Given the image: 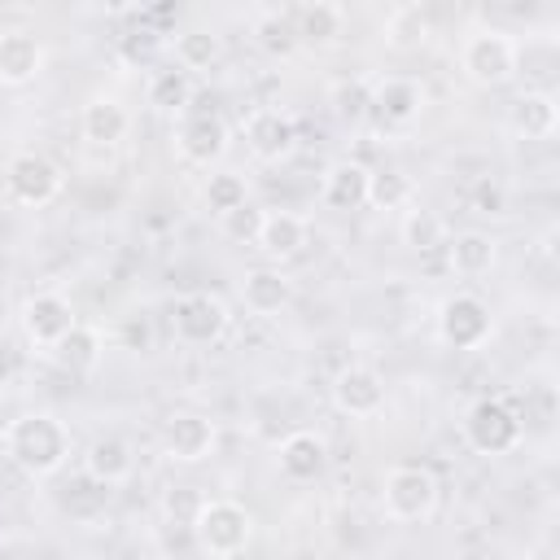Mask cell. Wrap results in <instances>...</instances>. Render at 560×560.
I'll use <instances>...</instances> for the list:
<instances>
[{
    "label": "cell",
    "instance_id": "16",
    "mask_svg": "<svg viewBox=\"0 0 560 560\" xmlns=\"http://www.w3.org/2000/svg\"><path fill=\"white\" fill-rule=\"evenodd\" d=\"M136 472V451L118 433H101L83 446V477L96 486H122Z\"/></svg>",
    "mask_w": 560,
    "mask_h": 560
},
{
    "label": "cell",
    "instance_id": "17",
    "mask_svg": "<svg viewBox=\"0 0 560 560\" xmlns=\"http://www.w3.org/2000/svg\"><path fill=\"white\" fill-rule=\"evenodd\" d=\"M276 464L289 481H315L328 468V442L315 429H293L276 446Z\"/></svg>",
    "mask_w": 560,
    "mask_h": 560
},
{
    "label": "cell",
    "instance_id": "18",
    "mask_svg": "<svg viewBox=\"0 0 560 560\" xmlns=\"http://www.w3.org/2000/svg\"><path fill=\"white\" fill-rule=\"evenodd\" d=\"M44 70V44L31 31H0V88H26Z\"/></svg>",
    "mask_w": 560,
    "mask_h": 560
},
{
    "label": "cell",
    "instance_id": "21",
    "mask_svg": "<svg viewBox=\"0 0 560 560\" xmlns=\"http://www.w3.org/2000/svg\"><path fill=\"white\" fill-rule=\"evenodd\" d=\"M241 302H245L249 315L271 319V315H280L293 302V280L280 267H254L241 280Z\"/></svg>",
    "mask_w": 560,
    "mask_h": 560
},
{
    "label": "cell",
    "instance_id": "19",
    "mask_svg": "<svg viewBox=\"0 0 560 560\" xmlns=\"http://www.w3.org/2000/svg\"><path fill=\"white\" fill-rule=\"evenodd\" d=\"M289 22H293V39H302L311 48H328L346 35V9L332 0L298 4V9H289Z\"/></svg>",
    "mask_w": 560,
    "mask_h": 560
},
{
    "label": "cell",
    "instance_id": "10",
    "mask_svg": "<svg viewBox=\"0 0 560 560\" xmlns=\"http://www.w3.org/2000/svg\"><path fill=\"white\" fill-rule=\"evenodd\" d=\"M241 131H245V149H249L258 162H267V166L289 162L293 149H298V122H293V114H284L280 105H258V109H249V118H245Z\"/></svg>",
    "mask_w": 560,
    "mask_h": 560
},
{
    "label": "cell",
    "instance_id": "26",
    "mask_svg": "<svg viewBox=\"0 0 560 560\" xmlns=\"http://www.w3.org/2000/svg\"><path fill=\"white\" fill-rule=\"evenodd\" d=\"M381 35H385V44L394 52H420L429 44V35H433V22H429V13L420 4H398V9L385 13Z\"/></svg>",
    "mask_w": 560,
    "mask_h": 560
},
{
    "label": "cell",
    "instance_id": "33",
    "mask_svg": "<svg viewBox=\"0 0 560 560\" xmlns=\"http://www.w3.org/2000/svg\"><path fill=\"white\" fill-rule=\"evenodd\" d=\"M158 48H162V31H153V26H140V31H131L122 39V57L127 61H149Z\"/></svg>",
    "mask_w": 560,
    "mask_h": 560
},
{
    "label": "cell",
    "instance_id": "23",
    "mask_svg": "<svg viewBox=\"0 0 560 560\" xmlns=\"http://www.w3.org/2000/svg\"><path fill=\"white\" fill-rule=\"evenodd\" d=\"M79 131H83L88 144L109 149V144L127 140L131 114H127V105H122L118 96H92V101L83 105V114H79Z\"/></svg>",
    "mask_w": 560,
    "mask_h": 560
},
{
    "label": "cell",
    "instance_id": "8",
    "mask_svg": "<svg viewBox=\"0 0 560 560\" xmlns=\"http://www.w3.org/2000/svg\"><path fill=\"white\" fill-rule=\"evenodd\" d=\"M232 144V127L219 109H184L175 118V149L188 166H214Z\"/></svg>",
    "mask_w": 560,
    "mask_h": 560
},
{
    "label": "cell",
    "instance_id": "34",
    "mask_svg": "<svg viewBox=\"0 0 560 560\" xmlns=\"http://www.w3.org/2000/svg\"><path fill=\"white\" fill-rule=\"evenodd\" d=\"M258 35H262V44L267 48H289L293 44V22H289V13H267L262 22H258Z\"/></svg>",
    "mask_w": 560,
    "mask_h": 560
},
{
    "label": "cell",
    "instance_id": "1",
    "mask_svg": "<svg viewBox=\"0 0 560 560\" xmlns=\"http://www.w3.org/2000/svg\"><path fill=\"white\" fill-rule=\"evenodd\" d=\"M4 455L26 477H52L70 459V429L52 411H26L4 424Z\"/></svg>",
    "mask_w": 560,
    "mask_h": 560
},
{
    "label": "cell",
    "instance_id": "25",
    "mask_svg": "<svg viewBox=\"0 0 560 560\" xmlns=\"http://www.w3.org/2000/svg\"><path fill=\"white\" fill-rule=\"evenodd\" d=\"M52 359H57V368L61 372H70V376H92L96 368H101V354H105V337H101V328H92V324H74L52 350H48Z\"/></svg>",
    "mask_w": 560,
    "mask_h": 560
},
{
    "label": "cell",
    "instance_id": "3",
    "mask_svg": "<svg viewBox=\"0 0 560 560\" xmlns=\"http://www.w3.org/2000/svg\"><path fill=\"white\" fill-rule=\"evenodd\" d=\"M192 538L201 547V556L210 560H232L249 547L254 538V516L245 503L236 499H201L192 512Z\"/></svg>",
    "mask_w": 560,
    "mask_h": 560
},
{
    "label": "cell",
    "instance_id": "15",
    "mask_svg": "<svg viewBox=\"0 0 560 560\" xmlns=\"http://www.w3.org/2000/svg\"><path fill=\"white\" fill-rule=\"evenodd\" d=\"M306 241H311V223L302 214H293V210H262V223H258V236H254L262 258L289 262V258H298L306 249Z\"/></svg>",
    "mask_w": 560,
    "mask_h": 560
},
{
    "label": "cell",
    "instance_id": "13",
    "mask_svg": "<svg viewBox=\"0 0 560 560\" xmlns=\"http://www.w3.org/2000/svg\"><path fill=\"white\" fill-rule=\"evenodd\" d=\"M328 394H332V407L341 416H350V420H368V416H376L385 407V381H381L376 368H363V363L341 368L332 376Z\"/></svg>",
    "mask_w": 560,
    "mask_h": 560
},
{
    "label": "cell",
    "instance_id": "4",
    "mask_svg": "<svg viewBox=\"0 0 560 560\" xmlns=\"http://www.w3.org/2000/svg\"><path fill=\"white\" fill-rule=\"evenodd\" d=\"M438 477L424 468V464H394L385 472V486H381V503H385V516L398 521V525H416V521H429L438 512Z\"/></svg>",
    "mask_w": 560,
    "mask_h": 560
},
{
    "label": "cell",
    "instance_id": "5",
    "mask_svg": "<svg viewBox=\"0 0 560 560\" xmlns=\"http://www.w3.org/2000/svg\"><path fill=\"white\" fill-rule=\"evenodd\" d=\"M525 433L521 411L508 398H477L464 411V442L477 455H508Z\"/></svg>",
    "mask_w": 560,
    "mask_h": 560
},
{
    "label": "cell",
    "instance_id": "11",
    "mask_svg": "<svg viewBox=\"0 0 560 560\" xmlns=\"http://www.w3.org/2000/svg\"><path fill=\"white\" fill-rule=\"evenodd\" d=\"M74 324H79V315H74V306H70L66 293L44 289V293H31V298L22 302V332H26V341L39 346V350H52Z\"/></svg>",
    "mask_w": 560,
    "mask_h": 560
},
{
    "label": "cell",
    "instance_id": "14",
    "mask_svg": "<svg viewBox=\"0 0 560 560\" xmlns=\"http://www.w3.org/2000/svg\"><path fill=\"white\" fill-rule=\"evenodd\" d=\"M214 446H219V429L201 411H179L162 429V451L171 464H201L214 455Z\"/></svg>",
    "mask_w": 560,
    "mask_h": 560
},
{
    "label": "cell",
    "instance_id": "2",
    "mask_svg": "<svg viewBox=\"0 0 560 560\" xmlns=\"http://www.w3.org/2000/svg\"><path fill=\"white\" fill-rule=\"evenodd\" d=\"M459 70L477 88H508L521 74V44L499 26H477L459 44Z\"/></svg>",
    "mask_w": 560,
    "mask_h": 560
},
{
    "label": "cell",
    "instance_id": "7",
    "mask_svg": "<svg viewBox=\"0 0 560 560\" xmlns=\"http://www.w3.org/2000/svg\"><path fill=\"white\" fill-rule=\"evenodd\" d=\"M490 332H494V315H490L486 298H477L468 289L442 298V306H438V337H442V346L477 350V346L490 341Z\"/></svg>",
    "mask_w": 560,
    "mask_h": 560
},
{
    "label": "cell",
    "instance_id": "30",
    "mask_svg": "<svg viewBox=\"0 0 560 560\" xmlns=\"http://www.w3.org/2000/svg\"><path fill=\"white\" fill-rule=\"evenodd\" d=\"M201 197H206V210H210L214 219H223V214H232V210H241V206L249 201V188H245V179H241L236 171H219V175L206 179Z\"/></svg>",
    "mask_w": 560,
    "mask_h": 560
},
{
    "label": "cell",
    "instance_id": "9",
    "mask_svg": "<svg viewBox=\"0 0 560 560\" xmlns=\"http://www.w3.org/2000/svg\"><path fill=\"white\" fill-rule=\"evenodd\" d=\"M228 324H232L228 302L219 293H206V289L184 293L171 306V328H175V337L184 346H210V341H219L228 332Z\"/></svg>",
    "mask_w": 560,
    "mask_h": 560
},
{
    "label": "cell",
    "instance_id": "27",
    "mask_svg": "<svg viewBox=\"0 0 560 560\" xmlns=\"http://www.w3.org/2000/svg\"><path fill=\"white\" fill-rule=\"evenodd\" d=\"M144 96H149V105L158 114H175L179 118L184 109H192V74L179 70L175 61L171 66H158L149 74V83H144Z\"/></svg>",
    "mask_w": 560,
    "mask_h": 560
},
{
    "label": "cell",
    "instance_id": "22",
    "mask_svg": "<svg viewBox=\"0 0 560 560\" xmlns=\"http://www.w3.org/2000/svg\"><path fill=\"white\" fill-rule=\"evenodd\" d=\"M508 122H512V131H516L521 140H551L556 127H560V105H556L551 92H538V88H534V92H521V96L512 101Z\"/></svg>",
    "mask_w": 560,
    "mask_h": 560
},
{
    "label": "cell",
    "instance_id": "6",
    "mask_svg": "<svg viewBox=\"0 0 560 560\" xmlns=\"http://www.w3.org/2000/svg\"><path fill=\"white\" fill-rule=\"evenodd\" d=\"M4 188H9V197H13L18 206L39 210V206H48V201L61 197L66 175H61V166H57L48 153L22 149V153H13L9 166H4Z\"/></svg>",
    "mask_w": 560,
    "mask_h": 560
},
{
    "label": "cell",
    "instance_id": "24",
    "mask_svg": "<svg viewBox=\"0 0 560 560\" xmlns=\"http://www.w3.org/2000/svg\"><path fill=\"white\" fill-rule=\"evenodd\" d=\"M442 249H446V267H451L455 276H468V280L486 276V271L499 262V241H494L490 232H477V228L446 236Z\"/></svg>",
    "mask_w": 560,
    "mask_h": 560
},
{
    "label": "cell",
    "instance_id": "32",
    "mask_svg": "<svg viewBox=\"0 0 560 560\" xmlns=\"http://www.w3.org/2000/svg\"><path fill=\"white\" fill-rule=\"evenodd\" d=\"M258 223H262V210L245 201L241 210H232V214L219 219V232L232 236V241H254V236H258Z\"/></svg>",
    "mask_w": 560,
    "mask_h": 560
},
{
    "label": "cell",
    "instance_id": "31",
    "mask_svg": "<svg viewBox=\"0 0 560 560\" xmlns=\"http://www.w3.org/2000/svg\"><path fill=\"white\" fill-rule=\"evenodd\" d=\"M368 206H376V210H402V206H411V179L402 171H372Z\"/></svg>",
    "mask_w": 560,
    "mask_h": 560
},
{
    "label": "cell",
    "instance_id": "12",
    "mask_svg": "<svg viewBox=\"0 0 560 560\" xmlns=\"http://www.w3.org/2000/svg\"><path fill=\"white\" fill-rule=\"evenodd\" d=\"M368 105L376 109L381 122H389V127H411V122L424 114L429 92H424V83H420L416 74H385V79L372 83Z\"/></svg>",
    "mask_w": 560,
    "mask_h": 560
},
{
    "label": "cell",
    "instance_id": "20",
    "mask_svg": "<svg viewBox=\"0 0 560 560\" xmlns=\"http://www.w3.org/2000/svg\"><path fill=\"white\" fill-rule=\"evenodd\" d=\"M368 184H372V166L354 162V158H341L328 166L324 184H319V197L328 210H363L368 206Z\"/></svg>",
    "mask_w": 560,
    "mask_h": 560
},
{
    "label": "cell",
    "instance_id": "28",
    "mask_svg": "<svg viewBox=\"0 0 560 560\" xmlns=\"http://www.w3.org/2000/svg\"><path fill=\"white\" fill-rule=\"evenodd\" d=\"M171 52H175V66H179V70L201 74V70H210V66L223 61V35L192 26V31H179V35L171 39Z\"/></svg>",
    "mask_w": 560,
    "mask_h": 560
},
{
    "label": "cell",
    "instance_id": "35",
    "mask_svg": "<svg viewBox=\"0 0 560 560\" xmlns=\"http://www.w3.org/2000/svg\"><path fill=\"white\" fill-rule=\"evenodd\" d=\"M319 560H359V556H350V551H328V556H319Z\"/></svg>",
    "mask_w": 560,
    "mask_h": 560
},
{
    "label": "cell",
    "instance_id": "29",
    "mask_svg": "<svg viewBox=\"0 0 560 560\" xmlns=\"http://www.w3.org/2000/svg\"><path fill=\"white\" fill-rule=\"evenodd\" d=\"M398 236H402V245L411 249V254H433V249H442L446 245V219L442 214H433V210H424V206H407V214H402V223H398Z\"/></svg>",
    "mask_w": 560,
    "mask_h": 560
}]
</instances>
